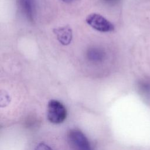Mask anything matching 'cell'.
Listing matches in <instances>:
<instances>
[{
    "label": "cell",
    "mask_w": 150,
    "mask_h": 150,
    "mask_svg": "<svg viewBox=\"0 0 150 150\" xmlns=\"http://www.w3.org/2000/svg\"><path fill=\"white\" fill-rule=\"evenodd\" d=\"M67 115V111L64 105L58 100H51L47 104V117L48 120L53 124L63 122Z\"/></svg>",
    "instance_id": "obj_1"
},
{
    "label": "cell",
    "mask_w": 150,
    "mask_h": 150,
    "mask_svg": "<svg viewBox=\"0 0 150 150\" xmlns=\"http://www.w3.org/2000/svg\"><path fill=\"white\" fill-rule=\"evenodd\" d=\"M86 23L93 29L101 32H110L114 30V25L100 14L92 13L86 18Z\"/></svg>",
    "instance_id": "obj_2"
},
{
    "label": "cell",
    "mask_w": 150,
    "mask_h": 150,
    "mask_svg": "<svg viewBox=\"0 0 150 150\" xmlns=\"http://www.w3.org/2000/svg\"><path fill=\"white\" fill-rule=\"evenodd\" d=\"M69 139L76 150H93L87 138L79 129H74L70 131Z\"/></svg>",
    "instance_id": "obj_3"
},
{
    "label": "cell",
    "mask_w": 150,
    "mask_h": 150,
    "mask_svg": "<svg viewBox=\"0 0 150 150\" xmlns=\"http://www.w3.org/2000/svg\"><path fill=\"white\" fill-rule=\"evenodd\" d=\"M53 33L56 36L57 40L63 45H69L73 38V32L69 25L59 27L53 29Z\"/></svg>",
    "instance_id": "obj_4"
},
{
    "label": "cell",
    "mask_w": 150,
    "mask_h": 150,
    "mask_svg": "<svg viewBox=\"0 0 150 150\" xmlns=\"http://www.w3.org/2000/svg\"><path fill=\"white\" fill-rule=\"evenodd\" d=\"M17 4L20 11L24 16L30 22H33L35 0H17Z\"/></svg>",
    "instance_id": "obj_5"
},
{
    "label": "cell",
    "mask_w": 150,
    "mask_h": 150,
    "mask_svg": "<svg viewBox=\"0 0 150 150\" xmlns=\"http://www.w3.org/2000/svg\"><path fill=\"white\" fill-rule=\"evenodd\" d=\"M86 55L89 61L93 63H100L104 60L106 54L102 49L93 47L87 50Z\"/></svg>",
    "instance_id": "obj_6"
},
{
    "label": "cell",
    "mask_w": 150,
    "mask_h": 150,
    "mask_svg": "<svg viewBox=\"0 0 150 150\" xmlns=\"http://www.w3.org/2000/svg\"><path fill=\"white\" fill-rule=\"evenodd\" d=\"M35 150H53V149L45 143H40L37 145Z\"/></svg>",
    "instance_id": "obj_7"
},
{
    "label": "cell",
    "mask_w": 150,
    "mask_h": 150,
    "mask_svg": "<svg viewBox=\"0 0 150 150\" xmlns=\"http://www.w3.org/2000/svg\"><path fill=\"white\" fill-rule=\"evenodd\" d=\"M61 1L63 2H73L76 0H61Z\"/></svg>",
    "instance_id": "obj_8"
}]
</instances>
